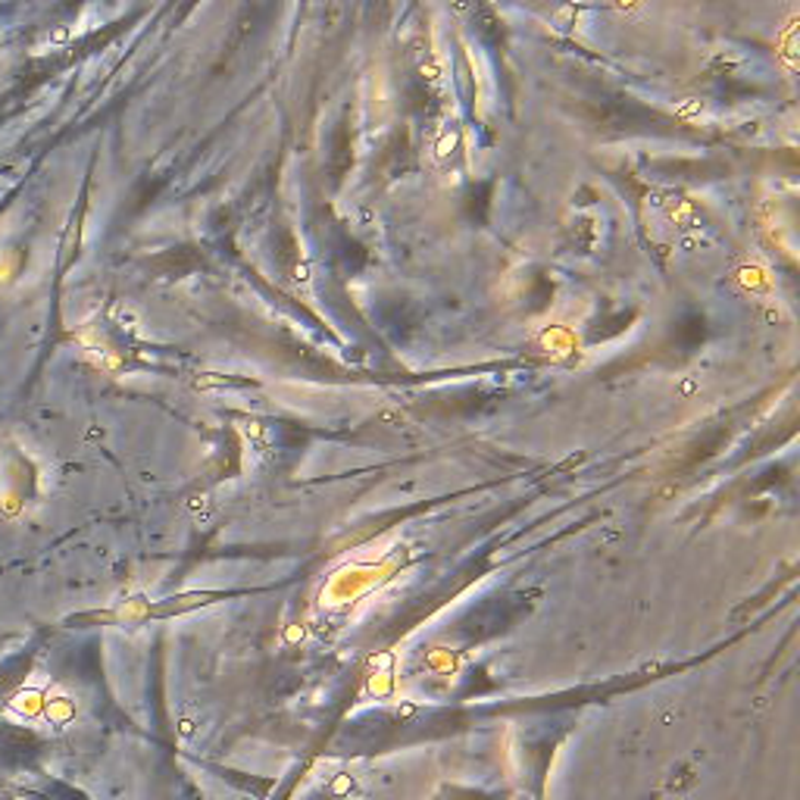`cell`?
<instances>
[{
    "mask_svg": "<svg viewBox=\"0 0 800 800\" xmlns=\"http://www.w3.org/2000/svg\"><path fill=\"white\" fill-rule=\"evenodd\" d=\"M347 785H350V779H341L335 785V791H347Z\"/></svg>",
    "mask_w": 800,
    "mask_h": 800,
    "instance_id": "6da1fadb",
    "label": "cell"
}]
</instances>
